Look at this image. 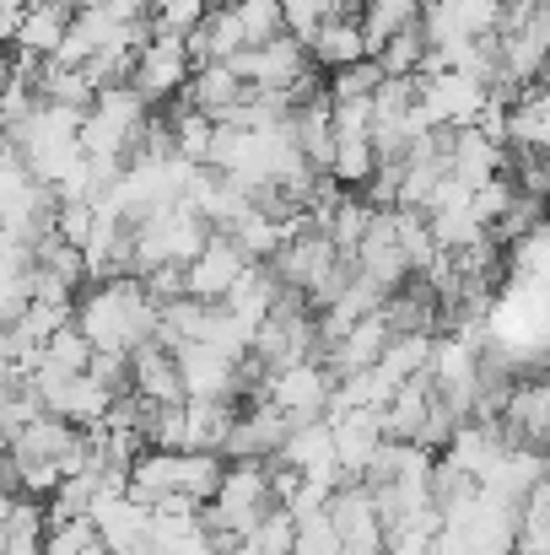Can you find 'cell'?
Segmentation results:
<instances>
[{
    "mask_svg": "<svg viewBox=\"0 0 550 555\" xmlns=\"http://www.w3.org/2000/svg\"><path fill=\"white\" fill-rule=\"evenodd\" d=\"M194 76V60H189V43L183 38H152L141 49V65H136V87L146 92V103H163L189 87Z\"/></svg>",
    "mask_w": 550,
    "mask_h": 555,
    "instance_id": "cell-8",
    "label": "cell"
},
{
    "mask_svg": "<svg viewBox=\"0 0 550 555\" xmlns=\"http://www.w3.org/2000/svg\"><path fill=\"white\" fill-rule=\"evenodd\" d=\"M248 264H254V259H248V248H243L232 232H210L205 254L189 264V297H200V302H221V297L243 281Z\"/></svg>",
    "mask_w": 550,
    "mask_h": 555,
    "instance_id": "cell-4",
    "label": "cell"
},
{
    "mask_svg": "<svg viewBox=\"0 0 550 555\" xmlns=\"http://www.w3.org/2000/svg\"><path fill=\"white\" fill-rule=\"evenodd\" d=\"M341 184H372L378 179V146H372V135H351V141H341V152H335V168H330Z\"/></svg>",
    "mask_w": 550,
    "mask_h": 555,
    "instance_id": "cell-29",
    "label": "cell"
},
{
    "mask_svg": "<svg viewBox=\"0 0 550 555\" xmlns=\"http://www.w3.org/2000/svg\"><path fill=\"white\" fill-rule=\"evenodd\" d=\"M508 152H502V141H491L486 130H475V125H464V130H453V179H464L470 189L491 184L497 173H508Z\"/></svg>",
    "mask_w": 550,
    "mask_h": 555,
    "instance_id": "cell-10",
    "label": "cell"
},
{
    "mask_svg": "<svg viewBox=\"0 0 550 555\" xmlns=\"http://www.w3.org/2000/svg\"><path fill=\"white\" fill-rule=\"evenodd\" d=\"M92 357H98V346H92V335H87L81 324H65V330L43 346V362H54V367H65V372H87Z\"/></svg>",
    "mask_w": 550,
    "mask_h": 555,
    "instance_id": "cell-30",
    "label": "cell"
},
{
    "mask_svg": "<svg viewBox=\"0 0 550 555\" xmlns=\"http://www.w3.org/2000/svg\"><path fill=\"white\" fill-rule=\"evenodd\" d=\"M238 415V399H189V453H227Z\"/></svg>",
    "mask_w": 550,
    "mask_h": 555,
    "instance_id": "cell-18",
    "label": "cell"
},
{
    "mask_svg": "<svg viewBox=\"0 0 550 555\" xmlns=\"http://www.w3.org/2000/svg\"><path fill=\"white\" fill-rule=\"evenodd\" d=\"M388 346H394V324H388V313L378 308V313H367V319L351 324V335L335 346V362H330V367L335 372H367V367L383 362Z\"/></svg>",
    "mask_w": 550,
    "mask_h": 555,
    "instance_id": "cell-13",
    "label": "cell"
},
{
    "mask_svg": "<svg viewBox=\"0 0 550 555\" xmlns=\"http://www.w3.org/2000/svg\"><path fill=\"white\" fill-rule=\"evenodd\" d=\"M421 103L432 114V125H475L481 108L491 103V87L475 70H421Z\"/></svg>",
    "mask_w": 550,
    "mask_h": 555,
    "instance_id": "cell-2",
    "label": "cell"
},
{
    "mask_svg": "<svg viewBox=\"0 0 550 555\" xmlns=\"http://www.w3.org/2000/svg\"><path fill=\"white\" fill-rule=\"evenodd\" d=\"M437 534H421V529H388V555H432Z\"/></svg>",
    "mask_w": 550,
    "mask_h": 555,
    "instance_id": "cell-43",
    "label": "cell"
},
{
    "mask_svg": "<svg viewBox=\"0 0 550 555\" xmlns=\"http://www.w3.org/2000/svg\"><path fill=\"white\" fill-rule=\"evenodd\" d=\"M308 43L297 38V33H281V38H270V43H248V49H238L227 65L248 81V87H297L303 76H308Z\"/></svg>",
    "mask_w": 550,
    "mask_h": 555,
    "instance_id": "cell-3",
    "label": "cell"
},
{
    "mask_svg": "<svg viewBox=\"0 0 550 555\" xmlns=\"http://www.w3.org/2000/svg\"><path fill=\"white\" fill-rule=\"evenodd\" d=\"M174 357L183 367L189 399H238V362L227 351H216L210 340H183Z\"/></svg>",
    "mask_w": 550,
    "mask_h": 555,
    "instance_id": "cell-7",
    "label": "cell"
},
{
    "mask_svg": "<svg viewBox=\"0 0 550 555\" xmlns=\"http://www.w3.org/2000/svg\"><path fill=\"white\" fill-rule=\"evenodd\" d=\"M27 5H38V0H27Z\"/></svg>",
    "mask_w": 550,
    "mask_h": 555,
    "instance_id": "cell-47",
    "label": "cell"
},
{
    "mask_svg": "<svg viewBox=\"0 0 550 555\" xmlns=\"http://www.w3.org/2000/svg\"><path fill=\"white\" fill-rule=\"evenodd\" d=\"M432 399H437V377H432V367L415 372V377H405L399 393H394L388 410H383V431L399 437V442H415L421 426H426V415H432Z\"/></svg>",
    "mask_w": 550,
    "mask_h": 555,
    "instance_id": "cell-12",
    "label": "cell"
},
{
    "mask_svg": "<svg viewBox=\"0 0 550 555\" xmlns=\"http://www.w3.org/2000/svg\"><path fill=\"white\" fill-rule=\"evenodd\" d=\"M481 491V480L470 475V469H459L453 459H437V469H432V496H437V507H453V502H464V496H475Z\"/></svg>",
    "mask_w": 550,
    "mask_h": 555,
    "instance_id": "cell-38",
    "label": "cell"
},
{
    "mask_svg": "<svg viewBox=\"0 0 550 555\" xmlns=\"http://www.w3.org/2000/svg\"><path fill=\"white\" fill-rule=\"evenodd\" d=\"M136 388H141L146 399H157V404H183V399H189L179 357H174L163 340H152V346L136 351Z\"/></svg>",
    "mask_w": 550,
    "mask_h": 555,
    "instance_id": "cell-15",
    "label": "cell"
},
{
    "mask_svg": "<svg viewBox=\"0 0 550 555\" xmlns=\"http://www.w3.org/2000/svg\"><path fill=\"white\" fill-rule=\"evenodd\" d=\"M297 555H346V534H341V524L330 518V507L297 518Z\"/></svg>",
    "mask_w": 550,
    "mask_h": 555,
    "instance_id": "cell-31",
    "label": "cell"
},
{
    "mask_svg": "<svg viewBox=\"0 0 550 555\" xmlns=\"http://www.w3.org/2000/svg\"><path fill=\"white\" fill-rule=\"evenodd\" d=\"M513 199H519V184L508 179V173H497L491 184H481L475 189V216L486 221V227H497L508 210H513Z\"/></svg>",
    "mask_w": 550,
    "mask_h": 555,
    "instance_id": "cell-40",
    "label": "cell"
},
{
    "mask_svg": "<svg viewBox=\"0 0 550 555\" xmlns=\"http://www.w3.org/2000/svg\"><path fill=\"white\" fill-rule=\"evenodd\" d=\"M540 87H546V92H550V60H546V70H540Z\"/></svg>",
    "mask_w": 550,
    "mask_h": 555,
    "instance_id": "cell-46",
    "label": "cell"
},
{
    "mask_svg": "<svg viewBox=\"0 0 550 555\" xmlns=\"http://www.w3.org/2000/svg\"><path fill=\"white\" fill-rule=\"evenodd\" d=\"M330 496H335V486H330V480H314V475H308V480H303V491H297V496H292L286 507H292L297 518H308V513H324V507H330Z\"/></svg>",
    "mask_w": 550,
    "mask_h": 555,
    "instance_id": "cell-42",
    "label": "cell"
},
{
    "mask_svg": "<svg viewBox=\"0 0 550 555\" xmlns=\"http://www.w3.org/2000/svg\"><path fill=\"white\" fill-rule=\"evenodd\" d=\"M432 232H437L443 254H453V248H464V243L486 237L491 227H486V221L475 216V205H459V210H437V216H432Z\"/></svg>",
    "mask_w": 550,
    "mask_h": 555,
    "instance_id": "cell-32",
    "label": "cell"
},
{
    "mask_svg": "<svg viewBox=\"0 0 550 555\" xmlns=\"http://www.w3.org/2000/svg\"><path fill=\"white\" fill-rule=\"evenodd\" d=\"M210 5H216V11H232V5H243V0H210Z\"/></svg>",
    "mask_w": 550,
    "mask_h": 555,
    "instance_id": "cell-45",
    "label": "cell"
},
{
    "mask_svg": "<svg viewBox=\"0 0 550 555\" xmlns=\"http://www.w3.org/2000/svg\"><path fill=\"white\" fill-rule=\"evenodd\" d=\"M98 540H103V529L92 524V513L87 518H65V524H49L43 555H81L87 545H98Z\"/></svg>",
    "mask_w": 550,
    "mask_h": 555,
    "instance_id": "cell-35",
    "label": "cell"
},
{
    "mask_svg": "<svg viewBox=\"0 0 550 555\" xmlns=\"http://www.w3.org/2000/svg\"><path fill=\"white\" fill-rule=\"evenodd\" d=\"M141 281H146V292H152L163 308H168V302H179V297H189V264H174V259H168V264H157V270H146Z\"/></svg>",
    "mask_w": 550,
    "mask_h": 555,
    "instance_id": "cell-41",
    "label": "cell"
},
{
    "mask_svg": "<svg viewBox=\"0 0 550 555\" xmlns=\"http://www.w3.org/2000/svg\"><path fill=\"white\" fill-rule=\"evenodd\" d=\"M227 232H232V237L248 248V259H276V254L286 248V237H292V232H286L281 221H270L259 205H248V210H243V216H238Z\"/></svg>",
    "mask_w": 550,
    "mask_h": 555,
    "instance_id": "cell-23",
    "label": "cell"
},
{
    "mask_svg": "<svg viewBox=\"0 0 550 555\" xmlns=\"http://www.w3.org/2000/svg\"><path fill=\"white\" fill-rule=\"evenodd\" d=\"M238 22H243L248 43H270V38L292 33L286 27V0H243L238 5Z\"/></svg>",
    "mask_w": 550,
    "mask_h": 555,
    "instance_id": "cell-33",
    "label": "cell"
},
{
    "mask_svg": "<svg viewBox=\"0 0 550 555\" xmlns=\"http://www.w3.org/2000/svg\"><path fill=\"white\" fill-rule=\"evenodd\" d=\"M248 98V81L227 65V60H210V65H194L189 87H183V103L189 108H205V114H221L227 103Z\"/></svg>",
    "mask_w": 550,
    "mask_h": 555,
    "instance_id": "cell-17",
    "label": "cell"
},
{
    "mask_svg": "<svg viewBox=\"0 0 550 555\" xmlns=\"http://www.w3.org/2000/svg\"><path fill=\"white\" fill-rule=\"evenodd\" d=\"M432 357H437V335H432V330H410V335H394V346L383 351L378 367L388 372L394 383H405V377L432 367Z\"/></svg>",
    "mask_w": 550,
    "mask_h": 555,
    "instance_id": "cell-22",
    "label": "cell"
},
{
    "mask_svg": "<svg viewBox=\"0 0 550 555\" xmlns=\"http://www.w3.org/2000/svg\"><path fill=\"white\" fill-rule=\"evenodd\" d=\"M71 22H76V5H71V0H38L11 43H16V49H33V54H43V60H54L60 43H65V33H71Z\"/></svg>",
    "mask_w": 550,
    "mask_h": 555,
    "instance_id": "cell-16",
    "label": "cell"
},
{
    "mask_svg": "<svg viewBox=\"0 0 550 555\" xmlns=\"http://www.w3.org/2000/svg\"><path fill=\"white\" fill-rule=\"evenodd\" d=\"M221 480H227V453H183L179 491L200 496V502H216Z\"/></svg>",
    "mask_w": 550,
    "mask_h": 555,
    "instance_id": "cell-27",
    "label": "cell"
},
{
    "mask_svg": "<svg viewBox=\"0 0 550 555\" xmlns=\"http://www.w3.org/2000/svg\"><path fill=\"white\" fill-rule=\"evenodd\" d=\"M357 264H362V275H372L383 292H399V286L415 275V264H410V254H405V243H399L394 210H378V216H372L362 248H357Z\"/></svg>",
    "mask_w": 550,
    "mask_h": 555,
    "instance_id": "cell-5",
    "label": "cell"
},
{
    "mask_svg": "<svg viewBox=\"0 0 550 555\" xmlns=\"http://www.w3.org/2000/svg\"><path fill=\"white\" fill-rule=\"evenodd\" d=\"M388 81V70H383V60L378 54H367L357 65H346V70H335L330 76V92H335V103H351V98H378V87Z\"/></svg>",
    "mask_w": 550,
    "mask_h": 555,
    "instance_id": "cell-28",
    "label": "cell"
},
{
    "mask_svg": "<svg viewBox=\"0 0 550 555\" xmlns=\"http://www.w3.org/2000/svg\"><path fill=\"white\" fill-rule=\"evenodd\" d=\"M426 11V0H367L362 11V27H367V49L383 54V43L399 33V27H415Z\"/></svg>",
    "mask_w": 550,
    "mask_h": 555,
    "instance_id": "cell-21",
    "label": "cell"
},
{
    "mask_svg": "<svg viewBox=\"0 0 550 555\" xmlns=\"http://www.w3.org/2000/svg\"><path fill=\"white\" fill-rule=\"evenodd\" d=\"M38 98H43V103L81 108V114H92V108H98V87H92V76H87V70H76V65H60V60H49V65H43V76H38Z\"/></svg>",
    "mask_w": 550,
    "mask_h": 555,
    "instance_id": "cell-20",
    "label": "cell"
},
{
    "mask_svg": "<svg viewBox=\"0 0 550 555\" xmlns=\"http://www.w3.org/2000/svg\"><path fill=\"white\" fill-rule=\"evenodd\" d=\"M335 421V448H341V464L351 480H362L372 453L383 448V410H346V415H330Z\"/></svg>",
    "mask_w": 550,
    "mask_h": 555,
    "instance_id": "cell-11",
    "label": "cell"
},
{
    "mask_svg": "<svg viewBox=\"0 0 550 555\" xmlns=\"http://www.w3.org/2000/svg\"><path fill=\"white\" fill-rule=\"evenodd\" d=\"M174 135H179V157L200 163V168H210V146H216V114H205V108H183V114H174Z\"/></svg>",
    "mask_w": 550,
    "mask_h": 555,
    "instance_id": "cell-26",
    "label": "cell"
},
{
    "mask_svg": "<svg viewBox=\"0 0 550 555\" xmlns=\"http://www.w3.org/2000/svg\"><path fill=\"white\" fill-rule=\"evenodd\" d=\"M216 5L210 0H174V5H163V11H152V27H157V38H189L205 16H210Z\"/></svg>",
    "mask_w": 550,
    "mask_h": 555,
    "instance_id": "cell-36",
    "label": "cell"
},
{
    "mask_svg": "<svg viewBox=\"0 0 550 555\" xmlns=\"http://www.w3.org/2000/svg\"><path fill=\"white\" fill-rule=\"evenodd\" d=\"M5 555H43V545H5Z\"/></svg>",
    "mask_w": 550,
    "mask_h": 555,
    "instance_id": "cell-44",
    "label": "cell"
},
{
    "mask_svg": "<svg viewBox=\"0 0 550 555\" xmlns=\"http://www.w3.org/2000/svg\"><path fill=\"white\" fill-rule=\"evenodd\" d=\"M502 426H508L513 448H550V377L513 388V399L502 410Z\"/></svg>",
    "mask_w": 550,
    "mask_h": 555,
    "instance_id": "cell-9",
    "label": "cell"
},
{
    "mask_svg": "<svg viewBox=\"0 0 550 555\" xmlns=\"http://www.w3.org/2000/svg\"><path fill=\"white\" fill-rule=\"evenodd\" d=\"M335 367H324V362H292V367H276L270 372V383H265V399H276L286 415H292V426H303V421H319V415H330V399H335Z\"/></svg>",
    "mask_w": 550,
    "mask_h": 555,
    "instance_id": "cell-1",
    "label": "cell"
},
{
    "mask_svg": "<svg viewBox=\"0 0 550 555\" xmlns=\"http://www.w3.org/2000/svg\"><path fill=\"white\" fill-rule=\"evenodd\" d=\"M383 70L388 76H421V65L432 60V38H426V27L415 22V27H399L388 43H383Z\"/></svg>",
    "mask_w": 550,
    "mask_h": 555,
    "instance_id": "cell-24",
    "label": "cell"
},
{
    "mask_svg": "<svg viewBox=\"0 0 550 555\" xmlns=\"http://www.w3.org/2000/svg\"><path fill=\"white\" fill-rule=\"evenodd\" d=\"M205 33H210V54H216V60H232L238 49H248V33H243V22H238V5H232V11H210V16H205Z\"/></svg>",
    "mask_w": 550,
    "mask_h": 555,
    "instance_id": "cell-39",
    "label": "cell"
},
{
    "mask_svg": "<svg viewBox=\"0 0 550 555\" xmlns=\"http://www.w3.org/2000/svg\"><path fill=\"white\" fill-rule=\"evenodd\" d=\"M81 442V426L76 421H65V415H38L22 437H11L5 448L11 453H22V459H60L65 448H76Z\"/></svg>",
    "mask_w": 550,
    "mask_h": 555,
    "instance_id": "cell-19",
    "label": "cell"
},
{
    "mask_svg": "<svg viewBox=\"0 0 550 555\" xmlns=\"http://www.w3.org/2000/svg\"><path fill=\"white\" fill-rule=\"evenodd\" d=\"M54 232H60L65 243L87 248V243H92V232H98V199H60Z\"/></svg>",
    "mask_w": 550,
    "mask_h": 555,
    "instance_id": "cell-37",
    "label": "cell"
},
{
    "mask_svg": "<svg viewBox=\"0 0 550 555\" xmlns=\"http://www.w3.org/2000/svg\"><path fill=\"white\" fill-rule=\"evenodd\" d=\"M65 324H76V302H49V297H33V308L11 324L27 346H49Z\"/></svg>",
    "mask_w": 550,
    "mask_h": 555,
    "instance_id": "cell-25",
    "label": "cell"
},
{
    "mask_svg": "<svg viewBox=\"0 0 550 555\" xmlns=\"http://www.w3.org/2000/svg\"><path fill=\"white\" fill-rule=\"evenodd\" d=\"M308 54H314V65H324V70H346V65L367 60L372 49H367L362 16H330V22H324V27L314 33Z\"/></svg>",
    "mask_w": 550,
    "mask_h": 555,
    "instance_id": "cell-14",
    "label": "cell"
},
{
    "mask_svg": "<svg viewBox=\"0 0 550 555\" xmlns=\"http://www.w3.org/2000/svg\"><path fill=\"white\" fill-rule=\"evenodd\" d=\"M254 540H259L265 555H297V513H292L286 502H276V507L259 518Z\"/></svg>",
    "mask_w": 550,
    "mask_h": 555,
    "instance_id": "cell-34",
    "label": "cell"
},
{
    "mask_svg": "<svg viewBox=\"0 0 550 555\" xmlns=\"http://www.w3.org/2000/svg\"><path fill=\"white\" fill-rule=\"evenodd\" d=\"M286 437H292V415L276 399H254V410H243L227 437V459H276Z\"/></svg>",
    "mask_w": 550,
    "mask_h": 555,
    "instance_id": "cell-6",
    "label": "cell"
}]
</instances>
